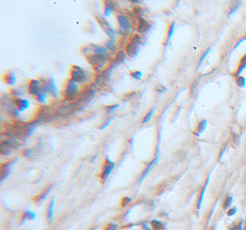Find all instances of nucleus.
I'll list each match as a JSON object with an SVG mask.
<instances>
[{"instance_id":"f257e3e1","label":"nucleus","mask_w":246,"mask_h":230,"mask_svg":"<svg viewBox=\"0 0 246 230\" xmlns=\"http://www.w3.org/2000/svg\"><path fill=\"white\" fill-rule=\"evenodd\" d=\"M89 50L91 51V53L89 54L88 59L90 64L93 66H98L102 64L106 56L108 49L106 47H102L100 45H93V47H89Z\"/></svg>"},{"instance_id":"f03ea898","label":"nucleus","mask_w":246,"mask_h":230,"mask_svg":"<svg viewBox=\"0 0 246 230\" xmlns=\"http://www.w3.org/2000/svg\"><path fill=\"white\" fill-rule=\"evenodd\" d=\"M140 44H141V37L139 35H135L134 38L131 39V41L128 42L126 48H125L126 53L131 57L137 55L139 52Z\"/></svg>"},{"instance_id":"7ed1b4c3","label":"nucleus","mask_w":246,"mask_h":230,"mask_svg":"<svg viewBox=\"0 0 246 230\" xmlns=\"http://www.w3.org/2000/svg\"><path fill=\"white\" fill-rule=\"evenodd\" d=\"M72 80H74L77 83H84L87 80V73L86 71L78 66H74L71 69V73H70Z\"/></svg>"},{"instance_id":"20e7f679","label":"nucleus","mask_w":246,"mask_h":230,"mask_svg":"<svg viewBox=\"0 0 246 230\" xmlns=\"http://www.w3.org/2000/svg\"><path fill=\"white\" fill-rule=\"evenodd\" d=\"M78 90L79 88L78 83L72 80V79H69L66 88V98H67L68 99H73L78 93Z\"/></svg>"},{"instance_id":"39448f33","label":"nucleus","mask_w":246,"mask_h":230,"mask_svg":"<svg viewBox=\"0 0 246 230\" xmlns=\"http://www.w3.org/2000/svg\"><path fill=\"white\" fill-rule=\"evenodd\" d=\"M114 167H115L114 162L111 161L109 158L105 159V162L103 164V168H102V174H101L102 182H105L107 181L108 177L110 176L111 172L113 170Z\"/></svg>"},{"instance_id":"423d86ee","label":"nucleus","mask_w":246,"mask_h":230,"mask_svg":"<svg viewBox=\"0 0 246 230\" xmlns=\"http://www.w3.org/2000/svg\"><path fill=\"white\" fill-rule=\"evenodd\" d=\"M43 91V84L38 79H32L28 84V92L36 97Z\"/></svg>"},{"instance_id":"0eeeda50","label":"nucleus","mask_w":246,"mask_h":230,"mask_svg":"<svg viewBox=\"0 0 246 230\" xmlns=\"http://www.w3.org/2000/svg\"><path fill=\"white\" fill-rule=\"evenodd\" d=\"M98 22L101 25V27L104 29V31L107 33V35L112 39V41L115 40V36H116V32L113 29V27L110 25V23L105 19L104 18H101V17H97Z\"/></svg>"},{"instance_id":"6e6552de","label":"nucleus","mask_w":246,"mask_h":230,"mask_svg":"<svg viewBox=\"0 0 246 230\" xmlns=\"http://www.w3.org/2000/svg\"><path fill=\"white\" fill-rule=\"evenodd\" d=\"M43 91L45 93H50L53 97L57 98L58 96V91H57V88L54 84V79H49L48 81L44 82L43 84Z\"/></svg>"},{"instance_id":"1a4fd4ad","label":"nucleus","mask_w":246,"mask_h":230,"mask_svg":"<svg viewBox=\"0 0 246 230\" xmlns=\"http://www.w3.org/2000/svg\"><path fill=\"white\" fill-rule=\"evenodd\" d=\"M117 21H118V23L120 25V27H121V29H123L124 31H127V32L130 31V29L132 28V25L127 17L123 16V15H119V16H117Z\"/></svg>"},{"instance_id":"9d476101","label":"nucleus","mask_w":246,"mask_h":230,"mask_svg":"<svg viewBox=\"0 0 246 230\" xmlns=\"http://www.w3.org/2000/svg\"><path fill=\"white\" fill-rule=\"evenodd\" d=\"M16 162V159L15 160H11V161H8L7 163H5L2 165L1 167V181H3L5 179H6L9 174H10L11 171V168L13 167V164Z\"/></svg>"},{"instance_id":"9b49d317","label":"nucleus","mask_w":246,"mask_h":230,"mask_svg":"<svg viewBox=\"0 0 246 230\" xmlns=\"http://www.w3.org/2000/svg\"><path fill=\"white\" fill-rule=\"evenodd\" d=\"M15 106L17 107L18 111L19 112H24L25 110H27L30 107V101L27 99H21V98H17L14 101Z\"/></svg>"},{"instance_id":"f8f14e48","label":"nucleus","mask_w":246,"mask_h":230,"mask_svg":"<svg viewBox=\"0 0 246 230\" xmlns=\"http://www.w3.org/2000/svg\"><path fill=\"white\" fill-rule=\"evenodd\" d=\"M150 28H151V26H150L148 22L146 21L145 18H139V24H138V28H137V31L139 33H141V34L147 33L150 29Z\"/></svg>"},{"instance_id":"ddd939ff","label":"nucleus","mask_w":246,"mask_h":230,"mask_svg":"<svg viewBox=\"0 0 246 230\" xmlns=\"http://www.w3.org/2000/svg\"><path fill=\"white\" fill-rule=\"evenodd\" d=\"M12 146L10 142H3L1 144V154L3 156H9L12 153Z\"/></svg>"},{"instance_id":"4468645a","label":"nucleus","mask_w":246,"mask_h":230,"mask_svg":"<svg viewBox=\"0 0 246 230\" xmlns=\"http://www.w3.org/2000/svg\"><path fill=\"white\" fill-rule=\"evenodd\" d=\"M4 78H5V81H6V83L8 84V85H11V86L15 85V84H16V82H17L16 74H15L14 72H12V71H9L8 73H7L6 76L4 77Z\"/></svg>"},{"instance_id":"2eb2a0df","label":"nucleus","mask_w":246,"mask_h":230,"mask_svg":"<svg viewBox=\"0 0 246 230\" xmlns=\"http://www.w3.org/2000/svg\"><path fill=\"white\" fill-rule=\"evenodd\" d=\"M51 189H52V186H48L47 189H45L44 191H43L41 194H39V195L35 198V200H34L35 203H42L43 200L46 198V196L48 195V193L50 192V191H51Z\"/></svg>"},{"instance_id":"dca6fc26","label":"nucleus","mask_w":246,"mask_h":230,"mask_svg":"<svg viewBox=\"0 0 246 230\" xmlns=\"http://www.w3.org/2000/svg\"><path fill=\"white\" fill-rule=\"evenodd\" d=\"M150 225H151V227L153 230H165L166 229L165 225L162 222L159 221V220H152V221L150 222Z\"/></svg>"},{"instance_id":"f3484780","label":"nucleus","mask_w":246,"mask_h":230,"mask_svg":"<svg viewBox=\"0 0 246 230\" xmlns=\"http://www.w3.org/2000/svg\"><path fill=\"white\" fill-rule=\"evenodd\" d=\"M35 216H35V214H34L33 212L28 210V211L24 212V213L22 214L21 220H22V222H24L25 220H33V219L35 218Z\"/></svg>"},{"instance_id":"a211bd4d","label":"nucleus","mask_w":246,"mask_h":230,"mask_svg":"<svg viewBox=\"0 0 246 230\" xmlns=\"http://www.w3.org/2000/svg\"><path fill=\"white\" fill-rule=\"evenodd\" d=\"M53 209H54V200H52L51 203H50L48 209H47V218H48V222L51 223L53 220Z\"/></svg>"},{"instance_id":"6ab92c4d","label":"nucleus","mask_w":246,"mask_h":230,"mask_svg":"<svg viewBox=\"0 0 246 230\" xmlns=\"http://www.w3.org/2000/svg\"><path fill=\"white\" fill-rule=\"evenodd\" d=\"M35 98H36V101H37L38 102H40V103L43 104V103H45V101H46L47 94L45 93V92H43V91H42L40 94H38Z\"/></svg>"},{"instance_id":"aec40b11","label":"nucleus","mask_w":246,"mask_h":230,"mask_svg":"<svg viewBox=\"0 0 246 230\" xmlns=\"http://www.w3.org/2000/svg\"><path fill=\"white\" fill-rule=\"evenodd\" d=\"M113 2H111V4H109V2L105 3V8H104V16L105 17H108L111 15L112 10H113V8H112V4Z\"/></svg>"},{"instance_id":"412c9836","label":"nucleus","mask_w":246,"mask_h":230,"mask_svg":"<svg viewBox=\"0 0 246 230\" xmlns=\"http://www.w3.org/2000/svg\"><path fill=\"white\" fill-rule=\"evenodd\" d=\"M207 125H208V121H207V120H203V121H201V123H199V125H198V127H197L198 133L204 132L205 129V127H207Z\"/></svg>"},{"instance_id":"4be33fe9","label":"nucleus","mask_w":246,"mask_h":230,"mask_svg":"<svg viewBox=\"0 0 246 230\" xmlns=\"http://www.w3.org/2000/svg\"><path fill=\"white\" fill-rule=\"evenodd\" d=\"M153 112H154V109H151L150 110V111L146 114V116L144 117V119H143V123H148L150 120H151V117H152V115H153Z\"/></svg>"},{"instance_id":"5701e85b","label":"nucleus","mask_w":246,"mask_h":230,"mask_svg":"<svg viewBox=\"0 0 246 230\" xmlns=\"http://www.w3.org/2000/svg\"><path fill=\"white\" fill-rule=\"evenodd\" d=\"M174 27H175V23L172 22L170 24V26L169 28V31H168V36H167V41H170V39L172 38V34H173V31H174Z\"/></svg>"},{"instance_id":"b1692460","label":"nucleus","mask_w":246,"mask_h":230,"mask_svg":"<svg viewBox=\"0 0 246 230\" xmlns=\"http://www.w3.org/2000/svg\"><path fill=\"white\" fill-rule=\"evenodd\" d=\"M131 76H132L133 78L139 80V79L142 78V73L140 72V71H134V72L131 73Z\"/></svg>"},{"instance_id":"393cba45","label":"nucleus","mask_w":246,"mask_h":230,"mask_svg":"<svg viewBox=\"0 0 246 230\" xmlns=\"http://www.w3.org/2000/svg\"><path fill=\"white\" fill-rule=\"evenodd\" d=\"M245 83H246V80H245V78H244L243 77H239L237 78V85H238L239 87H241V88L244 87V86H245Z\"/></svg>"},{"instance_id":"a878e982","label":"nucleus","mask_w":246,"mask_h":230,"mask_svg":"<svg viewBox=\"0 0 246 230\" xmlns=\"http://www.w3.org/2000/svg\"><path fill=\"white\" fill-rule=\"evenodd\" d=\"M132 202V200H131V198H129V197H127V196H125V197H124L123 198V200H122V207H125V206H127L128 204Z\"/></svg>"},{"instance_id":"bb28decb","label":"nucleus","mask_w":246,"mask_h":230,"mask_svg":"<svg viewBox=\"0 0 246 230\" xmlns=\"http://www.w3.org/2000/svg\"><path fill=\"white\" fill-rule=\"evenodd\" d=\"M232 203V196H228L227 199H226V201H225L224 208H225V209H228L229 207H230Z\"/></svg>"},{"instance_id":"cd10ccee","label":"nucleus","mask_w":246,"mask_h":230,"mask_svg":"<svg viewBox=\"0 0 246 230\" xmlns=\"http://www.w3.org/2000/svg\"><path fill=\"white\" fill-rule=\"evenodd\" d=\"M155 163H156V161L154 160V161H152L151 163H150V164L148 165V168H146V170L144 171V174H143V177H142V179H144V178H145L146 176H147V175H148V172L150 171V169L152 168V167L154 166V164H155Z\"/></svg>"},{"instance_id":"c85d7f7f","label":"nucleus","mask_w":246,"mask_h":230,"mask_svg":"<svg viewBox=\"0 0 246 230\" xmlns=\"http://www.w3.org/2000/svg\"><path fill=\"white\" fill-rule=\"evenodd\" d=\"M245 66H246V54H245V56L243 58V60H242V62H241V66H240V68H239V71H238V74H240L241 72L243 71V70L245 68Z\"/></svg>"},{"instance_id":"c756f323","label":"nucleus","mask_w":246,"mask_h":230,"mask_svg":"<svg viewBox=\"0 0 246 230\" xmlns=\"http://www.w3.org/2000/svg\"><path fill=\"white\" fill-rule=\"evenodd\" d=\"M118 229V225L116 224H109L108 226L105 227L104 230H117Z\"/></svg>"},{"instance_id":"7c9ffc66","label":"nucleus","mask_w":246,"mask_h":230,"mask_svg":"<svg viewBox=\"0 0 246 230\" xmlns=\"http://www.w3.org/2000/svg\"><path fill=\"white\" fill-rule=\"evenodd\" d=\"M236 212H237V208H232V209H230V211L228 212V216H234V214H236Z\"/></svg>"},{"instance_id":"2f4dec72","label":"nucleus","mask_w":246,"mask_h":230,"mask_svg":"<svg viewBox=\"0 0 246 230\" xmlns=\"http://www.w3.org/2000/svg\"><path fill=\"white\" fill-rule=\"evenodd\" d=\"M118 106H119V105H117V104H116V105H113V106H108V107L106 108V110H107V112H113V110H114V109H116Z\"/></svg>"},{"instance_id":"473e14b6","label":"nucleus","mask_w":246,"mask_h":230,"mask_svg":"<svg viewBox=\"0 0 246 230\" xmlns=\"http://www.w3.org/2000/svg\"><path fill=\"white\" fill-rule=\"evenodd\" d=\"M242 227H243V223H241L239 226H235L230 228V230H242Z\"/></svg>"},{"instance_id":"72a5a7b5","label":"nucleus","mask_w":246,"mask_h":230,"mask_svg":"<svg viewBox=\"0 0 246 230\" xmlns=\"http://www.w3.org/2000/svg\"><path fill=\"white\" fill-rule=\"evenodd\" d=\"M208 51H207V52H205V53H204V55H203V57H202L201 59H200V62H199V66H200V64H202V62L204 61V59L205 58V56H207V54H208Z\"/></svg>"},{"instance_id":"f704fd0d","label":"nucleus","mask_w":246,"mask_h":230,"mask_svg":"<svg viewBox=\"0 0 246 230\" xmlns=\"http://www.w3.org/2000/svg\"><path fill=\"white\" fill-rule=\"evenodd\" d=\"M142 230H152L151 228H150L149 227H148L147 225H143V227H142Z\"/></svg>"},{"instance_id":"c9c22d12","label":"nucleus","mask_w":246,"mask_h":230,"mask_svg":"<svg viewBox=\"0 0 246 230\" xmlns=\"http://www.w3.org/2000/svg\"><path fill=\"white\" fill-rule=\"evenodd\" d=\"M111 120H112V119H108V120H107V123H105V124H103V125H102V128L103 129V128H105V127H106V126L108 125V124H109L110 123H111Z\"/></svg>"}]
</instances>
